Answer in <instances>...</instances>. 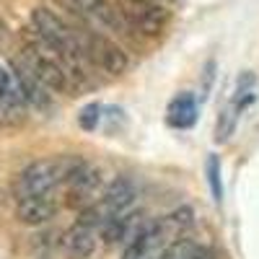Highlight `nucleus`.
<instances>
[{"label": "nucleus", "mask_w": 259, "mask_h": 259, "mask_svg": "<svg viewBox=\"0 0 259 259\" xmlns=\"http://www.w3.org/2000/svg\"><path fill=\"white\" fill-rule=\"evenodd\" d=\"M80 158L73 156H60V158H47L36 161L29 168L21 171L16 182V194L21 197H34V194H52L60 184L68 182V177L80 166Z\"/></svg>", "instance_id": "nucleus-1"}, {"label": "nucleus", "mask_w": 259, "mask_h": 259, "mask_svg": "<svg viewBox=\"0 0 259 259\" xmlns=\"http://www.w3.org/2000/svg\"><path fill=\"white\" fill-rule=\"evenodd\" d=\"M18 60L26 65V68L47 85L50 91L55 94H65V91H70L73 89V80L68 75V70H65V65L45 47V45H39V41L31 36V41L21 50Z\"/></svg>", "instance_id": "nucleus-2"}, {"label": "nucleus", "mask_w": 259, "mask_h": 259, "mask_svg": "<svg viewBox=\"0 0 259 259\" xmlns=\"http://www.w3.org/2000/svg\"><path fill=\"white\" fill-rule=\"evenodd\" d=\"M127 29H133L143 36H158L166 31L171 13L158 0H119L117 3Z\"/></svg>", "instance_id": "nucleus-3"}, {"label": "nucleus", "mask_w": 259, "mask_h": 259, "mask_svg": "<svg viewBox=\"0 0 259 259\" xmlns=\"http://www.w3.org/2000/svg\"><path fill=\"white\" fill-rule=\"evenodd\" d=\"M83 45H85V55H89V60L96 65V68H101L104 73L109 75H122L127 70V55L124 50L117 45L114 39L104 36V34H96V31H89L83 36Z\"/></svg>", "instance_id": "nucleus-4"}, {"label": "nucleus", "mask_w": 259, "mask_h": 259, "mask_svg": "<svg viewBox=\"0 0 259 259\" xmlns=\"http://www.w3.org/2000/svg\"><path fill=\"white\" fill-rule=\"evenodd\" d=\"M24 96L21 89L13 78V73H8L3 65H0V122L3 124H18L24 119Z\"/></svg>", "instance_id": "nucleus-5"}, {"label": "nucleus", "mask_w": 259, "mask_h": 259, "mask_svg": "<svg viewBox=\"0 0 259 259\" xmlns=\"http://www.w3.org/2000/svg\"><path fill=\"white\" fill-rule=\"evenodd\" d=\"M70 3L75 6L78 13L96 21L99 26L109 29V31H117V34H127V24H124L119 8L112 6L109 0H70Z\"/></svg>", "instance_id": "nucleus-6"}, {"label": "nucleus", "mask_w": 259, "mask_h": 259, "mask_svg": "<svg viewBox=\"0 0 259 259\" xmlns=\"http://www.w3.org/2000/svg\"><path fill=\"white\" fill-rule=\"evenodd\" d=\"M101 184V171L91 163H80L73 174L68 177V182H65V187H68V202L70 205H83V207H89V197L99 189Z\"/></svg>", "instance_id": "nucleus-7"}, {"label": "nucleus", "mask_w": 259, "mask_h": 259, "mask_svg": "<svg viewBox=\"0 0 259 259\" xmlns=\"http://www.w3.org/2000/svg\"><path fill=\"white\" fill-rule=\"evenodd\" d=\"M13 78L18 83V89H21V96H24L26 104L36 106V109H50L52 106V96H50V89L45 83H41L24 62H21L18 57L13 60Z\"/></svg>", "instance_id": "nucleus-8"}, {"label": "nucleus", "mask_w": 259, "mask_h": 259, "mask_svg": "<svg viewBox=\"0 0 259 259\" xmlns=\"http://www.w3.org/2000/svg\"><path fill=\"white\" fill-rule=\"evenodd\" d=\"M57 202L52 194H34V197H21L16 207V218L24 226H41L55 218Z\"/></svg>", "instance_id": "nucleus-9"}, {"label": "nucleus", "mask_w": 259, "mask_h": 259, "mask_svg": "<svg viewBox=\"0 0 259 259\" xmlns=\"http://www.w3.org/2000/svg\"><path fill=\"white\" fill-rule=\"evenodd\" d=\"M140 228H143V212H140V210H133V212L124 210V212H119V215H114V218L106 221V223L101 226L99 236L104 239V244L114 246V244H119V241H130Z\"/></svg>", "instance_id": "nucleus-10"}, {"label": "nucleus", "mask_w": 259, "mask_h": 259, "mask_svg": "<svg viewBox=\"0 0 259 259\" xmlns=\"http://www.w3.org/2000/svg\"><path fill=\"white\" fill-rule=\"evenodd\" d=\"M96 228L75 221V226L62 236V251L68 254V259H89L96 249Z\"/></svg>", "instance_id": "nucleus-11"}, {"label": "nucleus", "mask_w": 259, "mask_h": 259, "mask_svg": "<svg viewBox=\"0 0 259 259\" xmlns=\"http://www.w3.org/2000/svg\"><path fill=\"white\" fill-rule=\"evenodd\" d=\"M133 200H135V187H133V182L124 179V177H117L109 187H106L104 197H101L99 202H101V207L106 210V215H109V218H114V215L124 212L130 205H133Z\"/></svg>", "instance_id": "nucleus-12"}, {"label": "nucleus", "mask_w": 259, "mask_h": 259, "mask_svg": "<svg viewBox=\"0 0 259 259\" xmlns=\"http://www.w3.org/2000/svg\"><path fill=\"white\" fill-rule=\"evenodd\" d=\"M197 114H200V106H197V99L192 94H179L168 101L166 106V122L177 130H187L197 122Z\"/></svg>", "instance_id": "nucleus-13"}, {"label": "nucleus", "mask_w": 259, "mask_h": 259, "mask_svg": "<svg viewBox=\"0 0 259 259\" xmlns=\"http://www.w3.org/2000/svg\"><path fill=\"white\" fill-rule=\"evenodd\" d=\"M254 101H256V75L246 70V73L239 75V83H236V91H233L231 104L239 112H244V109H249Z\"/></svg>", "instance_id": "nucleus-14"}, {"label": "nucleus", "mask_w": 259, "mask_h": 259, "mask_svg": "<svg viewBox=\"0 0 259 259\" xmlns=\"http://www.w3.org/2000/svg\"><path fill=\"white\" fill-rule=\"evenodd\" d=\"M236 119H239V109L228 101L223 106V112L218 117V130H215V140L218 143H226L231 135H233V130H236Z\"/></svg>", "instance_id": "nucleus-15"}, {"label": "nucleus", "mask_w": 259, "mask_h": 259, "mask_svg": "<svg viewBox=\"0 0 259 259\" xmlns=\"http://www.w3.org/2000/svg\"><path fill=\"white\" fill-rule=\"evenodd\" d=\"M207 184H210V192H212V197L215 202H221L223 200V179H221V158L218 156H210L207 158Z\"/></svg>", "instance_id": "nucleus-16"}, {"label": "nucleus", "mask_w": 259, "mask_h": 259, "mask_svg": "<svg viewBox=\"0 0 259 259\" xmlns=\"http://www.w3.org/2000/svg\"><path fill=\"white\" fill-rule=\"evenodd\" d=\"M99 117H101V106H99V104H89V106H83V112H80L78 122H80L83 130H96Z\"/></svg>", "instance_id": "nucleus-17"}]
</instances>
